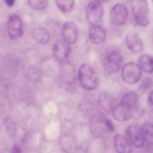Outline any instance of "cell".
I'll return each instance as SVG.
<instances>
[{
  "mask_svg": "<svg viewBox=\"0 0 153 153\" xmlns=\"http://www.w3.org/2000/svg\"><path fill=\"white\" fill-rule=\"evenodd\" d=\"M69 44L64 40H58L55 43L53 46V53L55 57L60 61L67 59L70 55Z\"/></svg>",
  "mask_w": 153,
  "mask_h": 153,
  "instance_id": "cell-11",
  "label": "cell"
},
{
  "mask_svg": "<svg viewBox=\"0 0 153 153\" xmlns=\"http://www.w3.org/2000/svg\"><path fill=\"white\" fill-rule=\"evenodd\" d=\"M133 110L132 108L120 102L113 108V117L117 121H127L132 116Z\"/></svg>",
  "mask_w": 153,
  "mask_h": 153,
  "instance_id": "cell-12",
  "label": "cell"
},
{
  "mask_svg": "<svg viewBox=\"0 0 153 153\" xmlns=\"http://www.w3.org/2000/svg\"><path fill=\"white\" fill-rule=\"evenodd\" d=\"M122 62V55L119 50L112 49L106 52L103 59V65L108 72L115 74L120 70Z\"/></svg>",
  "mask_w": 153,
  "mask_h": 153,
  "instance_id": "cell-4",
  "label": "cell"
},
{
  "mask_svg": "<svg viewBox=\"0 0 153 153\" xmlns=\"http://www.w3.org/2000/svg\"><path fill=\"white\" fill-rule=\"evenodd\" d=\"M5 3L9 7L13 6L15 3V0H4Z\"/></svg>",
  "mask_w": 153,
  "mask_h": 153,
  "instance_id": "cell-28",
  "label": "cell"
},
{
  "mask_svg": "<svg viewBox=\"0 0 153 153\" xmlns=\"http://www.w3.org/2000/svg\"><path fill=\"white\" fill-rule=\"evenodd\" d=\"M108 1V0H96V1L100 3L106 2Z\"/></svg>",
  "mask_w": 153,
  "mask_h": 153,
  "instance_id": "cell-29",
  "label": "cell"
},
{
  "mask_svg": "<svg viewBox=\"0 0 153 153\" xmlns=\"http://www.w3.org/2000/svg\"><path fill=\"white\" fill-rule=\"evenodd\" d=\"M99 101L101 106L106 110L111 109L112 106V100L110 97L107 93H101L99 97Z\"/></svg>",
  "mask_w": 153,
  "mask_h": 153,
  "instance_id": "cell-21",
  "label": "cell"
},
{
  "mask_svg": "<svg viewBox=\"0 0 153 153\" xmlns=\"http://www.w3.org/2000/svg\"><path fill=\"white\" fill-rule=\"evenodd\" d=\"M4 125L11 135H14L16 132V127L14 122L10 119H6L4 121Z\"/></svg>",
  "mask_w": 153,
  "mask_h": 153,
  "instance_id": "cell-23",
  "label": "cell"
},
{
  "mask_svg": "<svg viewBox=\"0 0 153 153\" xmlns=\"http://www.w3.org/2000/svg\"><path fill=\"white\" fill-rule=\"evenodd\" d=\"M140 66L135 63H128L121 70V76L125 82L128 84L138 83L142 78V71Z\"/></svg>",
  "mask_w": 153,
  "mask_h": 153,
  "instance_id": "cell-5",
  "label": "cell"
},
{
  "mask_svg": "<svg viewBox=\"0 0 153 153\" xmlns=\"http://www.w3.org/2000/svg\"><path fill=\"white\" fill-rule=\"evenodd\" d=\"M131 8L136 24L142 28L148 26L150 20L147 0H132Z\"/></svg>",
  "mask_w": 153,
  "mask_h": 153,
  "instance_id": "cell-1",
  "label": "cell"
},
{
  "mask_svg": "<svg viewBox=\"0 0 153 153\" xmlns=\"http://www.w3.org/2000/svg\"><path fill=\"white\" fill-rule=\"evenodd\" d=\"M28 2L30 7L36 10L45 9L48 4V0H28Z\"/></svg>",
  "mask_w": 153,
  "mask_h": 153,
  "instance_id": "cell-22",
  "label": "cell"
},
{
  "mask_svg": "<svg viewBox=\"0 0 153 153\" xmlns=\"http://www.w3.org/2000/svg\"><path fill=\"white\" fill-rule=\"evenodd\" d=\"M148 102L150 107L153 110V90L148 95Z\"/></svg>",
  "mask_w": 153,
  "mask_h": 153,
  "instance_id": "cell-26",
  "label": "cell"
},
{
  "mask_svg": "<svg viewBox=\"0 0 153 153\" xmlns=\"http://www.w3.org/2000/svg\"><path fill=\"white\" fill-rule=\"evenodd\" d=\"M19 66V60L14 56L7 57L0 68V80L2 83H9L14 77Z\"/></svg>",
  "mask_w": 153,
  "mask_h": 153,
  "instance_id": "cell-2",
  "label": "cell"
},
{
  "mask_svg": "<svg viewBox=\"0 0 153 153\" xmlns=\"http://www.w3.org/2000/svg\"><path fill=\"white\" fill-rule=\"evenodd\" d=\"M103 10L100 3L94 1L88 4L87 10V19L90 24L97 25L102 19Z\"/></svg>",
  "mask_w": 153,
  "mask_h": 153,
  "instance_id": "cell-9",
  "label": "cell"
},
{
  "mask_svg": "<svg viewBox=\"0 0 153 153\" xmlns=\"http://www.w3.org/2000/svg\"><path fill=\"white\" fill-rule=\"evenodd\" d=\"M113 144L117 152L121 153H128L132 152L131 144L127 138L120 135H116L113 139Z\"/></svg>",
  "mask_w": 153,
  "mask_h": 153,
  "instance_id": "cell-15",
  "label": "cell"
},
{
  "mask_svg": "<svg viewBox=\"0 0 153 153\" xmlns=\"http://www.w3.org/2000/svg\"><path fill=\"white\" fill-rule=\"evenodd\" d=\"M32 36L34 40L41 45L47 44L50 40L49 32L45 28L43 27L36 28L32 32Z\"/></svg>",
  "mask_w": 153,
  "mask_h": 153,
  "instance_id": "cell-16",
  "label": "cell"
},
{
  "mask_svg": "<svg viewBox=\"0 0 153 153\" xmlns=\"http://www.w3.org/2000/svg\"><path fill=\"white\" fill-rule=\"evenodd\" d=\"M89 38L93 44L99 45L104 43L106 39L105 30L99 25H92L89 30Z\"/></svg>",
  "mask_w": 153,
  "mask_h": 153,
  "instance_id": "cell-13",
  "label": "cell"
},
{
  "mask_svg": "<svg viewBox=\"0 0 153 153\" xmlns=\"http://www.w3.org/2000/svg\"><path fill=\"white\" fill-rule=\"evenodd\" d=\"M104 123L108 130L112 132L115 130V126L111 120L109 119H106L104 121Z\"/></svg>",
  "mask_w": 153,
  "mask_h": 153,
  "instance_id": "cell-25",
  "label": "cell"
},
{
  "mask_svg": "<svg viewBox=\"0 0 153 153\" xmlns=\"http://www.w3.org/2000/svg\"><path fill=\"white\" fill-rule=\"evenodd\" d=\"M128 16V9L124 4H117L111 9V19L112 24L115 26L124 25L127 21Z\"/></svg>",
  "mask_w": 153,
  "mask_h": 153,
  "instance_id": "cell-7",
  "label": "cell"
},
{
  "mask_svg": "<svg viewBox=\"0 0 153 153\" xmlns=\"http://www.w3.org/2000/svg\"><path fill=\"white\" fill-rule=\"evenodd\" d=\"M78 77L81 85L88 90H94L98 84V80L94 70L88 65L83 64L78 71Z\"/></svg>",
  "mask_w": 153,
  "mask_h": 153,
  "instance_id": "cell-3",
  "label": "cell"
},
{
  "mask_svg": "<svg viewBox=\"0 0 153 153\" xmlns=\"http://www.w3.org/2000/svg\"><path fill=\"white\" fill-rule=\"evenodd\" d=\"M12 150L13 152L19 153L21 152L20 147L18 145L13 146Z\"/></svg>",
  "mask_w": 153,
  "mask_h": 153,
  "instance_id": "cell-27",
  "label": "cell"
},
{
  "mask_svg": "<svg viewBox=\"0 0 153 153\" xmlns=\"http://www.w3.org/2000/svg\"><path fill=\"white\" fill-rule=\"evenodd\" d=\"M144 138L146 142L153 145V125L146 123L141 127Z\"/></svg>",
  "mask_w": 153,
  "mask_h": 153,
  "instance_id": "cell-19",
  "label": "cell"
},
{
  "mask_svg": "<svg viewBox=\"0 0 153 153\" xmlns=\"http://www.w3.org/2000/svg\"><path fill=\"white\" fill-rule=\"evenodd\" d=\"M150 84H151V81H150V79H144L140 84L139 89L142 92L145 91L149 88Z\"/></svg>",
  "mask_w": 153,
  "mask_h": 153,
  "instance_id": "cell-24",
  "label": "cell"
},
{
  "mask_svg": "<svg viewBox=\"0 0 153 153\" xmlns=\"http://www.w3.org/2000/svg\"><path fill=\"white\" fill-rule=\"evenodd\" d=\"M137 99L136 94L133 91L126 93L121 99V102L134 109L137 103Z\"/></svg>",
  "mask_w": 153,
  "mask_h": 153,
  "instance_id": "cell-18",
  "label": "cell"
},
{
  "mask_svg": "<svg viewBox=\"0 0 153 153\" xmlns=\"http://www.w3.org/2000/svg\"><path fill=\"white\" fill-rule=\"evenodd\" d=\"M152 1H153V0H152Z\"/></svg>",
  "mask_w": 153,
  "mask_h": 153,
  "instance_id": "cell-30",
  "label": "cell"
},
{
  "mask_svg": "<svg viewBox=\"0 0 153 153\" xmlns=\"http://www.w3.org/2000/svg\"><path fill=\"white\" fill-rule=\"evenodd\" d=\"M126 46L131 52L139 53L143 51V44L139 35L135 32L128 33L125 39Z\"/></svg>",
  "mask_w": 153,
  "mask_h": 153,
  "instance_id": "cell-10",
  "label": "cell"
},
{
  "mask_svg": "<svg viewBox=\"0 0 153 153\" xmlns=\"http://www.w3.org/2000/svg\"><path fill=\"white\" fill-rule=\"evenodd\" d=\"M127 139L131 145L137 148L143 147L145 143L141 127L132 125L128 128L126 132Z\"/></svg>",
  "mask_w": 153,
  "mask_h": 153,
  "instance_id": "cell-8",
  "label": "cell"
},
{
  "mask_svg": "<svg viewBox=\"0 0 153 153\" xmlns=\"http://www.w3.org/2000/svg\"><path fill=\"white\" fill-rule=\"evenodd\" d=\"M56 1L59 9L65 13L70 11L74 5V0H56Z\"/></svg>",
  "mask_w": 153,
  "mask_h": 153,
  "instance_id": "cell-20",
  "label": "cell"
},
{
  "mask_svg": "<svg viewBox=\"0 0 153 153\" xmlns=\"http://www.w3.org/2000/svg\"><path fill=\"white\" fill-rule=\"evenodd\" d=\"M62 35L64 40L69 45L74 44L76 40V25L71 22H65L63 25Z\"/></svg>",
  "mask_w": 153,
  "mask_h": 153,
  "instance_id": "cell-14",
  "label": "cell"
},
{
  "mask_svg": "<svg viewBox=\"0 0 153 153\" xmlns=\"http://www.w3.org/2000/svg\"><path fill=\"white\" fill-rule=\"evenodd\" d=\"M139 66L144 72H153V57L146 54L141 56L139 59Z\"/></svg>",
  "mask_w": 153,
  "mask_h": 153,
  "instance_id": "cell-17",
  "label": "cell"
},
{
  "mask_svg": "<svg viewBox=\"0 0 153 153\" xmlns=\"http://www.w3.org/2000/svg\"><path fill=\"white\" fill-rule=\"evenodd\" d=\"M7 28L9 37L12 40L18 39L23 35V22L19 15L13 14L9 17Z\"/></svg>",
  "mask_w": 153,
  "mask_h": 153,
  "instance_id": "cell-6",
  "label": "cell"
}]
</instances>
